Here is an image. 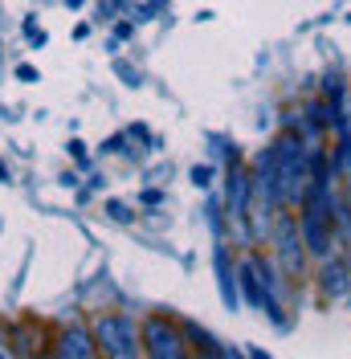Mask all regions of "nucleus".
<instances>
[{
	"mask_svg": "<svg viewBox=\"0 0 351 359\" xmlns=\"http://www.w3.org/2000/svg\"><path fill=\"white\" fill-rule=\"evenodd\" d=\"M270 163H274V192L278 204H298L303 201V180H307V156H303V143L294 135H282L274 147H270Z\"/></svg>",
	"mask_w": 351,
	"mask_h": 359,
	"instance_id": "f257e3e1",
	"label": "nucleus"
},
{
	"mask_svg": "<svg viewBox=\"0 0 351 359\" xmlns=\"http://www.w3.org/2000/svg\"><path fill=\"white\" fill-rule=\"evenodd\" d=\"M94 339H98V343H102V351L114 355V359L139 355V331H135L131 318H123V314H107V318H98Z\"/></svg>",
	"mask_w": 351,
	"mask_h": 359,
	"instance_id": "f03ea898",
	"label": "nucleus"
},
{
	"mask_svg": "<svg viewBox=\"0 0 351 359\" xmlns=\"http://www.w3.org/2000/svg\"><path fill=\"white\" fill-rule=\"evenodd\" d=\"M143 339H147V355H155V359H176L184 351V347H180V335H176L164 318H152L147 331H143Z\"/></svg>",
	"mask_w": 351,
	"mask_h": 359,
	"instance_id": "7ed1b4c3",
	"label": "nucleus"
},
{
	"mask_svg": "<svg viewBox=\"0 0 351 359\" xmlns=\"http://www.w3.org/2000/svg\"><path fill=\"white\" fill-rule=\"evenodd\" d=\"M278 253H282L286 273H298V269H303V249H298V237H294L290 212H278Z\"/></svg>",
	"mask_w": 351,
	"mask_h": 359,
	"instance_id": "20e7f679",
	"label": "nucleus"
},
{
	"mask_svg": "<svg viewBox=\"0 0 351 359\" xmlns=\"http://www.w3.org/2000/svg\"><path fill=\"white\" fill-rule=\"evenodd\" d=\"M241 286H245V298H249V306H265V311H274V298L265 290V278H262V262L258 257H249L241 266ZM278 314V311H274Z\"/></svg>",
	"mask_w": 351,
	"mask_h": 359,
	"instance_id": "39448f33",
	"label": "nucleus"
},
{
	"mask_svg": "<svg viewBox=\"0 0 351 359\" xmlns=\"http://www.w3.org/2000/svg\"><path fill=\"white\" fill-rule=\"evenodd\" d=\"M229 212L241 221V217H249V180L241 176V172H233L229 176Z\"/></svg>",
	"mask_w": 351,
	"mask_h": 359,
	"instance_id": "423d86ee",
	"label": "nucleus"
},
{
	"mask_svg": "<svg viewBox=\"0 0 351 359\" xmlns=\"http://www.w3.org/2000/svg\"><path fill=\"white\" fill-rule=\"evenodd\" d=\"M303 229H307V241L314 253H327L331 249V237H327V217H314V212H307L303 217Z\"/></svg>",
	"mask_w": 351,
	"mask_h": 359,
	"instance_id": "0eeeda50",
	"label": "nucleus"
},
{
	"mask_svg": "<svg viewBox=\"0 0 351 359\" xmlns=\"http://www.w3.org/2000/svg\"><path fill=\"white\" fill-rule=\"evenodd\" d=\"M58 351H62V355H74V359H90L94 355V343H90L86 331H66Z\"/></svg>",
	"mask_w": 351,
	"mask_h": 359,
	"instance_id": "6e6552de",
	"label": "nucleus"
},
{
	"mask_svg": "<svg viewBox=\"0 0 351 359\" xmlns=\"http://www.w3.org/2000/svg\"><path fill=\"white\" fill-rule=\"evenodd\" d=\"M323 290H327L331 298H339V294L347 290V269L339 266V262H331V266L323 269Z\"/></svg>",
	"mask_w": 351,
	"mask_h": 359,
	"instance_id": "1a4fd4ad",
	"label": "nucleus"
},
{
	"mask_svg": "<svg viewBox=\"0 0 351 359\" xmlns=\"http://www.w3.org/2000/svg\"><path fill=\"white\" fill-rule=\"evenodd\" d=\"M217 273H220V294H225V302L229 306H237V294L229 286V266H225V253H217Z\"/></svg>",
	"mask_w": 351,
	"mask_h": 359,
	"instance_id": "9d476101",
	"label": "nucleus"
},
{
	"mask_svg": "<svg viewBox=\"0 0 351 359\" xmlns=\"http://www.w3.org/2000/svg\"><path fill=\"white\" fill-rule=\"evenodd\" d=\"M192 184H197V188H208V184H213V168H208V163L192 168Z\"/></svg>",
	"mask_w": 351,
	"mask_h": 359,
	"instance_id": "9b49d317",
	"label": "nucleus"
},
{
	"mask_svg": "<svg viewBox=\"0 0 351 359\" xmlns=\"http://www.w3.org/2000/svg\"><path fill=\"white\" fill-rule=\"evenodd\" d=\"M107 212L114 217V221H127V217H131V212H127V204H119V201H110V204H107Z\"/></svg>",
	"mask_w": 351,
	"mask_h": 359,
	"instance_id": "f8f14e48",
	"label": "nucleus"
},
{
	"mask_svg": "<svg viewBox=\"0 0 351 359\" xmlns=\"http://www.w3.org/2000/svg\"><path fill=\"white\" fill-rule=\"evenodd\" d=\"M17 78H21V82H37V69L33 66H17Z\"/></svg>",
	"mask_w": 351,
	"mask_h": 359,
	"instance_id": "ddd939ff",
	"label": "nucleus"
},
{
	"mask_svg": "<svg viewBox=\"0 0 351 359\" xmlns=\"http://www.w3.org/2000/svg\"><path fill=\"white\" fill-rule=\"evenodd\" d=\"M119 8H123V0H102V4H98V17H102V13H119Z\"/></svg>",
	"mask_w": 351,
	"mask_h": 359,
	"instance_id": "4468645a",
	"label": "nucleus"
},
{
	"mask_svg": "<svg viewBox=\"0 0 351 359\" xmlns=\"http://www.w3.org/2000/svg\"><path fill=\"white\" fill-rule=\"evenodd\" d=\"M0 176H4V180H8V168H4V159H0Z\"/></svg>",
	"mask_w": 351,
	"mask_h": 359,
	"instance_id": "2eb2a0df",
	"label": "nucleus"
},
{
	"mask_svg": "<svg viewBox=\"0 0 351 359\" xmlns=\"http://www.w3.org/2000/svg\"><path fill=\"white\" fill-rule=\"evenodd\" d=\"M66 4H69V8H78V4H82V0H66Z\"/></svg>",
	"mask_w": 351,
	"mask_h": 359,
	"instance_id": "dca6fc26",
	"label": "nucleus"
}]
</instances>
